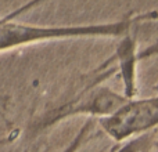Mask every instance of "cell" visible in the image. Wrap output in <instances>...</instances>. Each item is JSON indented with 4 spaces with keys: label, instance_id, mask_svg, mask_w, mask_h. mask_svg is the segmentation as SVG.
I'll list each match as a JSON object with an SVG mask.
<instances>
[{
    "label": "cell",
    "instance_id": "7a4b0ae2",
    "mask_svg": "<svg viewBox=\"0 0 158 152\" xmlns=\"http://www.w3.org/2000/svg\"><path fill=\"white\" fill-rule=\"evenodd\" d=\"M100 129L114 141H125L158 126V95L129 100L114 115L98 119Z\"/></svg>",
    "mask_w": 158,
    "mask_h": 152
},
{
    "label": "cell",
    "instance_id": "6da1fadb",
    "mask_svg": "<svg viewBox=\"0 0 158 152\" xmlns=\"http://www.w3.org/2000/svg\"><path fill=\"white\" fill-rule=\"evenodd\" d=\"M39 3H28L6 17H0V53L32 44L67 39H123L139 18H122L111 22L86 25H38L18 21L27 10Z\"/></svg>",
    "mask_w": 158,
    "mask_h": 152
}]
</instances>
